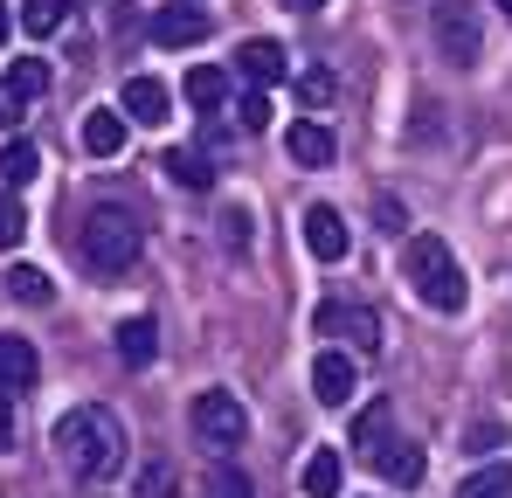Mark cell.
Segmentation results:
<instances>
[{
	"instance_id": "obj_27",
	"label": "cell",
	"mask_w": 512,
	"mask_h": 498,
	"mask_svg": "<svg viewBox=\"0 0 512 498\" xmlns=\"http://www.w3.org/2000/svg\"><path fill=\"white\" fill-rule=\"evenodd\" d=\"M333 90H340L333 70H319V63H312V70H298V97H305V111H326V104H333Z\"/></svg>"
},
{
	"instance_id": "obj_33",
	"label": "cell",
	"mask_w": 512,
	"mask_h": 498,
	"mask_svg": "<svg viewBox=\"0 0 512 498\" xmlns=\"http://www.w3.org/2000/svg\"><path fill=\"white\" fill-rule=\"evenodd\" d=\"M7 28H14V0H0V42H7Z\"/></svg>"
},
{
	"instance_id": "obj_16",
	"label": "cell",
	"mask_w": 512,
	"mask_h": 498,
	"mask_svg": "<svg viewBox=\"0 0 512 498\" xmlns=\"http://www.w3.org/2000/svg\"><path fill=\"white\" fill-rule=\"evenodd\" d=\"M153 353H160V326L153 319H125L118 326V360L125 367H153Z\"/></svg>"
},
{
	"instance_id": "obj_14",
	"label": "cell",
	"mask_w": 512,
	"mask_h": 498,
	"mask_svg": "<svg viewBox=\"0 0 512 498\" xmlns=\"http://www.w3.org/2000/svg\"><path fill=\"white\" fill-rule=\"evenodd\" d=\"M284 146H291V160H298V166H333V153H340L333 132H326L319 118H298V125L284 132Z\"/></svg>"
},
{
	"instance_id": "obj_30",
	"label": "cell",
	"mask_w": 512,
	"mask_h": 498,
	"mask_svg": "<svg viewBox=\"0 0 512 498\" xmlns=\"http://www.w3.org/2000/svg\"><path fill=\"white\" fill-rule=\"evenodd\" d=\"M7 83H14L21 97H42V90H49V63H35V56H28V63H14V70H7Z\"/></svg>"
},
{
	"instance_id": "obj_5",
	"label": "cell",
	"mask_w": 512,
	"mask_h": 498,
	"mask_svg": "<svg viewBox=\"0 0 512 498\" xmlns=\"http://www.w3.org/2000/svg\"><path fill=\"white\" fill-rule=\"evenodd\" d=\"M194 436H201L208 450H236V443L250 436V409H243V395H229V388H201V395H194Z\"/></svg>"
},
{
	"instance_id": "obj_35",
	"label": "cell",
	"mask_w": 512,
	"mask_h": 498,
	"mask_svg": "<svg viewBox=\"0 0 512 498\" xmlns=\"http://www.w3.org/2000/svg\"><path fill=\"white\" fill-rule=\"evenodd\" d=\"M492 7H499V14H506V21H512V0H492Z\"/></svg>"
},
{
	"instance_id": "obj_28",
	"label": "cell",
	"mask_w": 512,
	"mask_h": 498,
	"mask_svg": "<svg viewBox=\"0 0 512 498\" xmlns=\"http://www.w3.org/2000/svg\"><path fill=\"white\" fill-rule=\"evenodd\" d=\"M21 236H28V215H21V194L7 187V194H0V249H14Z\"/></svg>"
},
{
	"instance_id": "obj_15",
	"label": "cell",
	"mask_w": 512,
	"mask_h": 498,
	"mask_svg": "<svg viewBox=\"0 0 512 498\" xmlns=\"http://www.w3.org/2000/svg\"><path fill=\"white\" fill-rule=\"evenodd\" d=\"M374 471H381L388 485H423V450H416L409 436H388V450L374 457Z\"/></svg>"
},
{
	"instance_id": "obj_2",
	"label": "cell",
	"mask_w": 512,
	"mask_h": 498,
	"mask_svg": "<svg viewBox=\"0 0 512 498\" xmlns=\"http://www.w3.org/2000/svg\"><path fill=\"white\" fill-rule=\"evenodd\" d=\"M402 277H409V291L423 298L429 312H443V319H457V312H464V298H471L464 263L450 256L443 236H409V243H402Z\"/></svg>"
},
{
	"instance_id": "obj_18",
	"label": "cell",
	"mask_w": 512,
	"mask_h": 498,
	"mask_svg": "<svg viewBox=\"0 0 512 498\" xmlns=\"http://www.w3.org/2000/svg\"><path fill=\"white\" fill-rule=\"evenodd\" d=\"M180 90H187V104H194V111H222V97H229V77H222L215 63H194Z\"/></svg>"
},
{
	"instance_id": "obj_25",
	"label": "cell",
	"mask_w": 512,
	"mask_h": 498,
	"mask_svg": "<svg viewBox=\"0 0 512 498\" xmlns=\"http://www.w3.org/2000/svg\"><path fill=\"white\" fill-rule=\"evenodd\" d=\"M208 498H256V485L222 457V464H208Z\"/></svg>"
},
{
	"instance_id": "obj_17",
	"label": "cell",
	"mask_w": 512,
	"mask_h": 498,
	"mask_svg": "<svg viewBox=\"0 0 512 498\" xmlns=\"http://www.w3.org/2000/svg\"><path fill=\"white\" fill-rule=\"evenodd\" d=\"M298 485H305V498H340V450H312Z\"/></svg>"
},
{
	"instance_id": "obj_8",
	"label": "cell",
	"mask_w": 512,
	"mask_h": 498,
	"mask_svg": "<svg viewBox=\"0 0 512 498\" xmlns=\"http://www.w3.org/2000/svg\"><path fill=\"white\" fill-rule=\"evenodd\" d=\"M305 249H312L319 263H340L346 249H353L340 208H326V201H312V208H305Z\"/></svg>"
},
{
	"instance_id": "obj_4",
	"label": "cell",
	"mask_w": 512,
	"mask_h": 498,
	"mask_svg": "<svg viewBox=\"0 0 512 498\" xmlns=\"http://www.w3.org/2000/svg\"><path fill=\"white\" fill-rule=\"evenodd\" d=\"M429 35H436L443 63L471 70V63H478V49H485V28H478V0H436V7H429Z\"/></svg>"
},
{
	"instance_id": "obj_29",
	"label": "cell",
	"mask_w": 512,
	"mask_h": 498,
	"mask_svg": "<svg viewBox=\"0 0 512 498\" xmlns=\"http://www.w3.org/2000/svg\"><path fill=\"white\" fill-rule=\"evenodd\" d=\"M222 249H229V256H243V249H250V208H236V201L222 208Z\"/></svg>"
},
{
	"instance_id": "obj_1",
	"label": "cell",
	"mask_w": 512,
	"mask_h": 498,
	"mask_svg": "<svg viewBox=\"0 0 512 498\" xmlns=\"http://www.w3.org/2000/svg\"><path fill=\"white\" fill-rule=\"evenodd\" d=\"M56 450H63V464L77 478H111L125 464V422L104 402H84V409H70L56 422Z\"/></svg>"
},
{
	"instance_id": "obj_32",
	"label": "cell",
	"mask_w": 512,
	"mask_h": 498,
	"mask_svg": "<svg viewBox=\"0 0 512 498\" xmlns=\"http://www.w3.org/2000/svg\"><path fill=\"white\" fill-rule=\"evenodd\" d=\"M21 111H28V97H21L14 83H0V132H14V125H21Z\"/></svg>"
},
{
	"instance_id": "obj_20",
	"label": "cell",
	"mask_w": 512,
	"mask_h": 498,
	"mask_svg": "<svg viewBox=\"0 0 512 498\" xmlns=\"http://www.w3.org/2000/svg\"><path fill=\"white\" fill-rule=\"evenodd\" d=\"M388 436H395V415H388V402H367V415L353 422V450L381 457V450H388Z\"/></svg>"
},
{
	"instance_id": "obj_3",
	"label": "cell",
	"mask_w": 512,
	"mask_h": 498,
	"mask_svg": "<svg viewBox=\"0 0 512 498\" xmlns=\"http://www.w3.org/2000/svg\"><path fill=\"white\" fill-rule=\"evenodd\" d=\"M139 249H146V229H139V215H125V208H90L84 243H77L84 270H97V277H125V270L139 263Z\"/></svg>"
},
{
	"instance_id": "obj_26",
	"label": "cell",
	"mask_w": 512,
	"mask_h": 498,
	"mask_svg": "<svg viewBox=\"0 0 512 498\" xmlns=\"http://www.w3.org/2000/svg\"><path fill=\"white\" fill-rule=\"evenodd\" d=\"M173 485H180V471H173L167 457H153V464L132 478V492H139V498H173Z\"/></svg>"
},
{
	"instance_id": "obj_7",
	"label": "cell",
	"mask_w": 512,
	"mask_h": 498,
	"mask_svg": "<svg viewBox=\"0 0 512 498\" xmlns=\"http://www.w3.org/2000/svg\"><path fill=\"white\" fill-rule=\"evenodd\" d=\"M146 35H153L160 49H194V42L208 35V14H201V0H187V7H153Z\"/></svg>"
},
{
	"instance_id": "obj_6",
	"label": "cell",
	"mask_w": 512,
	"mask_h": 498,
	"mask_svg": "<svg viewBox=\"0 0 512 498\" xmlns=\"http://www.w3.org/2000/svg\"><path fill=\"white\" fill-rule=\"evenodd\" d=\"M312 332H319V339H346V346H360V353L381 346V319H374L367 305H319V312H312Z\"/></svg>"
},
{
	"instance_id": "obj_23",
	"label": "cell",
	"mask_w": 512,
	"mask_h": 498,
	"mask_svg": "<svg viewBox=\"0 0 512 498\" xmlns=\"http://www.w3.org/2000/svg\"><path fill=\"white\" fill-rule=\"evenodd\" d=\"M457 498H512V464H485V471H471Z\"/></svg>"
},
{
	"instance_id": "obj_34",
	"label": "cell",
	"mask_w": 512,
	"mask_h": 498,
	"mask_svg": "<svg viewBox=\"0 0 512 498\" xmlns=\"http://www.w3.org/2000/svg\"><path fill=\"white\" fill-rule=\"evenodd\" d=\"M284 7H291V14H312V7H326V0H284Z\"/></svg>"
},
{
	"instance_id": "obj_13",
	"label": "cell",
	"mask_w": 512,
	"mask_h": 498,
	"mask_svg": "<svg viewBox=\"0 0 512 498\" xmlns=\"http://www.w3.org/2000/svg\"><path fill=\"white\" fill-rule=\"evenodd\" d=\"M312 395H319L326 409H346V395H353V360H346V353H319V360H312Z\"/></svg>"
},
{
	"instance_id": "obj_9",
	"label": "cell",
	"mask_w": 512,
	"mask_h": 498,
	"mask_svg": "<svg viewBox=\"0 0 512 498\" xmlns=\"http://www.w3.org/2000/svg\"><path fill=\"white\" fill-rule=\"evenodd\" d=\"M118 111H125L132 125H167V118H173V90H167L160 77H125Z\"/></svg>"
},
{
	"instance_id": "obj_10",
	"label": "cell",
	"mask_w": 512,
	"mask_h": 498,
	"mask_svg": "<svg viewBox=\"0 0 512 498\" xmlns=\"http://www.w3.org/2000/svg\"><path fill=\"white\" fill-rule=\"evenodd\" d=\"M236 70L256 83V90H270V83L291 77V63H284V42H270V35H250L243 49H236Z\"/></svg>"
},
{
	"instance_id": "obj_31",
	"label": "cell",
	"mask_w": 512,
	"mask_h": 498,
	"mask_svg": "<svg viewBox=\"0 0 512 498\" xmlns=\"http://www.w3.org/2000/svg\"><path fill=\"white\" fill-rule=\"evenodd\" d=\"M236 125H243V132H263V125H270V97H263L256 83H250V97L236 104Z\"/></svg>"
},
{
	"instance_id": "obj_22",
	"label": "cell",
	"mask_w": 512,
	"mask_h": 498,
	"mask_svg": "<svg viewBox=\"0 0 512 498\" xmlns=\"http://www.w3.org/2000/svg\"><path fill=\"white\" fill-rule=\"evenodd\" d=\"M7 291H14V305H56V284L42 277V270H7Z\"/></svg>"
},
{
	"instance_id": "obj_19",
	"label": "cell",
	"mask_w": 512,
	"mask_h": 498,
	"mask_svg": "<svg viewBox=\"0 0 512 498\" xmlns=\"http://www.w3.org/2000/svg\"><path fill=\"white\" fill-rule=\"evenodd\" d=\"M21 28H28V42H49L63 21H70V0H21V14H14Z\"/></svg>"
},
{
	"instance_id": "obj_24",
	"label": "cell",
	"mask_w": 512,
	"mask_h": 498,
	"mask_svg": "<svg viewBox=\"0 0 512 498\" xmlns=\"http://www.w3.org/2000/svg\"><path fill=\"white\" fill-rule=\"evenodd\" d=\"M167 173L180 180V187H215V166H208V153H167Z\"/></svg>"
},
{
	"instance_id": "obj_11",
	"label": "cell",
	"mask_w": 512,
	"mask_h": 498,
	"mask_svg": "<svg viewBox=\"0 0 512 498\" xmlns=\"http://www.w3.org/2000/svg\"><path fill=\"white\" fill-rule=\"evenodd\" d=\"M35 374H42L35 346H28L21 332H0V395H28V388H35Z\"/></svg>"
},
{
	"instance_id": "obj_21",
	"label": "cell",
	"mask_w": 512,
	"mask_h": 498,
	"mask_svg": "<svg viewBox=\"0 0 512 498\" xmlns=\"http://www.w3.org/2000/svg\"><path fill=\"white\" fill-rule=\"evenodd\" d=\"M0 173H7V187L21 194V187L42 173V153H35V139H7V153H0Z\"/></svg>"
},
{
	"instance_id": "obj_12",
	"label": "cell",
	"mask_w": 512,
	"mask_h": 498,
	"mask_svg": "<svg viewBox=\"0 0 512 498\" xmlns=\"http://www.w3.org/2000/svg\"><path fill=\"white\" fill-rule=\"evenodd\" d=\"M125 125H132L125 111H90L77 139H84V153H90V160H118V153H125Z\"/></svg>"
}]
</instances>
